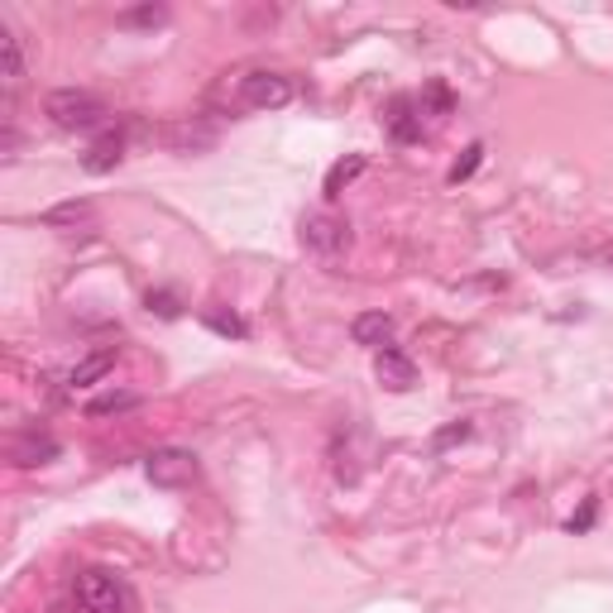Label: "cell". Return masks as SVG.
I'll use <instances>...</instances> for the list:
<instances>
[{"label": "cell", "mask_w": 613, "mask_h": 613, "mask_svg": "<svg viewBox=\"0 0 613 613\" xmlns=\"http://www.w3.org/2000/svg\"><path fill=\"white\" fill-rule=\"evenodd\" d=\"M44 111H48V120H53L58 130H96L106 120V101L101 96H91V91L63 87V91L48 96Z\"/></svg>", "instance_id": "7a4b0ae2"}, {"label": "cell", "mask_w": 613, "mask_h": 613, "mask_svg": "<svg viewBox=\"0 0 613 613\" xmlns=\"http://www.w3.org/2000/svg\"><path fill=\"white\" fill-rule=\"evenodd\" d=\"M115 369V351H101V355H91V359H82L77 369L68 375V383L72 389H87V383H96V379H106Z\"/></svg>", "instance_id": "7c38bea8"}, {"label": "cell", "mask_w": 613, "mask_h": 613, "mask_svg": "<svg viewBox=\"0 0 613 613\" xmlns=\"http://www.w3.org/2000/svg\"><path fill=\"white\" fill-rule=\"evenodd\" d=\"M359 173H365V154H351V159H341V163H335L331 173H327V197L335 201V197L345 192V183H351V177H359Z\"/></svg>", "instance_id": "4fadbf2b"}, {"label": "cell", "mask_w": 613, "mask_h": 613, "mask_svg": "<svg viewBox=\"0 0 613 613\" xmlns=\"http://www.w3.org/2000/svg\"><path fill=\"white\" fill-rule=\"evenodd\" d=\"M72 609H58V613H130V590L125 580L111 571H82L72 580Z\"/></svg>", "instance_id": "6da1fadb"}, {"label": "cell", "mask_w": 613, "mask_h": 613, "mask_svg": "<svg viewBox=\"0 0 613 613\" xmlns=\"http://www.w3.org/2000/svg\"><path fill=\"white\" fill-rule=\"evenodd\" d=\"M479 159H485V144H470V149H465V159L451 168V183H461V177H470L475 168H479Z\"/></svg>", "instance_id": "e0dca14e"}, {"label": "cell", "mask_w": 613, "mask_h": 613, "mask_svg": "<svg viewBox=\"0 0 613 613\" xmlns=\"http://www.w3.org/2000/svg\"><path fill=\"white\" fill-rule=\"evenodd\" d=\"M465 437H470V427H451V431H441L437 437V446H451V441H465Z\"/></svg>", "instance_id": "ffe728a7"}, {"label": "cell", "mask_w": 613, "mask_h": 613, "mask_svg": "<svg viewBox=\"0 0 613 613\" xmlns=\"http://www.w3.org/2000/svg\"><path fill=\"white\" fill-rule=\"evenodd\" d=\"M144 475L159 489H183L197 479V455L192 451H154L149 461H144Z\"/></svg>", "instance_id": "5b68a950"}, {"label": "cell", "mask_w": 613, "mask_h": 613, "mask_svg": "<svg viewBox=\"0 0 613 613\" xmlns=\"http://www.w3.org/2000/svg\"><path fill=\"white\" fill-rule=\"evenodd\" d=\"M240 101H245L249 111H279V106L293 101V82H287L283 72H249V77L240 82Z\"/></svg>", "instance_id": "277c9868"}, {"label": "cell", "mask_w": 613, "mask_h": 613, "mask_svg": "<svg viewBox=\"0 0 613 613\" xmlns=\"http://www.w3.org/2000/svg\"><path fill=\"white\" fill-rule=\"evenodd\" d=\"M355 345H369V351H383V345L393 341V317H383V311H365V317H355Z\"/></svg>", "instance_id": "9c48e42d"}, {"label": "cell", "mask_w": 613, "mask_h": 613, "mask_svg": "<svg viewBox=\"0 0 613 613\" xmlns=\"http://www.w3.org/2000/svg\"><path fill=\"white\" fill-rule=\"evenodd\" d=\"M303 245L317 259L335 263L345 249H351V225H345L341 216H331V211H311V216H303Z\"/></svg>", "instance_id": "3957f363"}, {"label": "cell", "mask_w": 613, "mask_h": 613, "mask_svg": "<svg viewBox=\"0 0 613 613\" xmlns=\"http://www.w3.org/2000/svg\"><path fill=\"white\" fill-rule=\"evenodd\" d=\"M149 311H159V317H177V297L173 293H149Z\"/></svg>", "instance_id": "ac0fdd59"}, {"label": "cell", "mask_w": 613, "mask_h": 613, "mask_svg": "<svg viewBox=\"0 0 613 613\" xmlns=\"http://www.w3.org/2000/svg\"><path fill=\"white\" fill-rule=\"evenodd\" d=\"M163 20V5H144V10H130L125 24H159Z\"/></svg>", "instance_id": "d6986e66"}, {"label": "cell", "mask_w": 613, "mask_h": 613, "mask_svg": "<svg viewBox=\"0 0 613 613\" xmlns=\"http://www.w3.org/2000/svg\"><path fill=\"white\" fill-rule=\"evenodd\" d=\"M58 455V441L53 437H24L10 446V461L15 465H44V461H53Z\"/></svg>", "instance_id": "30bf717a"}, {"label": "cell", "mask_w": 613, "mask_h": 613, "mask_svg": "<svg viewBox=\"0 0 613 613\" xmlns=\"http://www.w3.org/2000/svg\"><path fill=\"white\" fill-rule=\"evenodd\" d=\"M120 407H135V393H106V399H96V403H91V417L120 413Z\"/></svg>", "instance_id": "2e32d148"}, {"label": "cell", "mask_w": 613, "mask_h": 613, "mask_svg": "<svg viewBox=\"0 0 613 613\" xmlns=\"http://www.w3.org/2000/svg\"><path fill=\"white\" fill-rule=\"evenodd\" d=\"M120 159H125V135H120V130H106V135L87 149L82 168H87V173H111V168H115Z\"/></svg>", "instance_id": "ba28073f"}, {"label": "cell", "mask_w": 613, "mask_h": 613, "mask_svg": "<svg viewBox=\"0 0 613 613\" xmlns=\"http://www.w3.org/2000/svg\"><path fill=\"white\" fill-rule=\"evenodd\" d=\"M0 53H5V87H15L24 77V44L10 24H0Z\"/></svg>", "instance_id": "8fae6325"}, {"label": "cell", "mask_w": 613, "mask_h": 613, "mask_svg": "<svg viewBox=\"0 0 613 613\" xmlns=\"http://www.w3.org/2000/svg\"><path fill=\"white\" fill-rule=\"evenodd\" d=\"M389 135L399 139V144H413V139H422V115H417V101L413 96H393V106H389Z\"/></svg>", "instance_id": "8992f818"}, {"label": "cell", "mask_w": 613, "mask_h": 613, "mask_svg": "<svg viewBox=\"0 0 613 613\" xmlns=\"http://www.w3.org/2000/svg\"><path fill=\"white\" fill-rule=\"evenodd\" d=\"M375 375H379L383 389H393V393H403V389H413V383H417L413 359H403L399 351H379V359H375Z\"/></svg>", "instance_id": "52a82bcc"}, {"label": "cell", "mask_w": 613, "mask_h": 613, "mask_svg": "<svg viewBox=\"0 0 613 613\" xmlns=\"http://www.w3.org/2000/svg\"><path fill=\"white\" fill-rule=\"evenodd\" d=\"M44 221L48 225H87L91 221V201H63V207H53Z\"/></svg>", "instance_id": "5bb4252c"}, {"label": "cell", "mask_w": 613, "mask_h": 613, "mask_svg": "<svg viewBox=\"0 0 613 613\" xmlns=\"http://www.w3.org/2000/svg\"><path fill=\"white\" fill-rule=\"evenodd\" d=\"M207 327L221 335H245V321H240L235 311H207Z\"/></svg>", "instance_id": "9a60e30c"}]
</instances>
